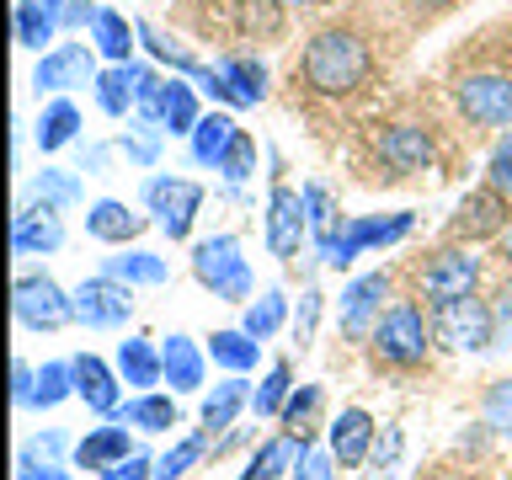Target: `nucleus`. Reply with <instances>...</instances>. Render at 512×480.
<instances>
[{
    "label": "nucleus",
    "mask_w": 512,
    "mask_h": 480,
    "mask_svg": "<svg viewBox=\"0 0 512 480\" xmlns=\"http://www.w3.org/2000/svg\"><path fill=\"white\" fill-rule=\"evenodd\" d=\"M235 134H240V123L230 118V112H203L198 128H192V139H187V150H192L198 166H214L219 171V160H224V150H230Z\"/></svg>",
    "instance_id": "nucleus-34"
},
{
    "label": "nucleus",
    "mask_w": 512,
    "mask_h": 480,
    "mask_svg": "<svg viewBox=\"0 0 512 480\" xmlns=\"http://www.w3.org/2000/svg\"><path fill=\"white\" fill-rule=\"evenodd\" d=\"M32 384H38V368H32L27 358H16V363H11V400H16L22 411H27V400H32Z\"/></svg>",
    "instance_id": "nucleus-53"
},
{
    "label": "nucleus",
    "mask_w": 512,
    "mask_h": 480,
    "mask_svg": "<svg viewBox=\"0 0 512 480\" xmlns=\"http://www.w3.org/2000/svg\"><path fill=\"white\" fill-rule=\"evenodd\" d=\"M128 454H134V438H128V422H102V427H86V438L75 443V470H112V464H123Z\"/></svg>",
    "instance_id": "nucleus-24"
},
{
    "label": "nucleus",
    "mask_w": 512,
    "mask_h": 480,
    "mask_svg": "<svg viewBox=\"0 0 512 480\" xmlns=\"http://www.w3.org/2000/svg\"><path fill=\"white\" fill-rule=\"evenodd\" d=\"M96 107L107 112V118H128V112L139 107V59L128 64H107L102 75H96Z\"/></svg>",
    "instance_id": "nucleus-29"
},
{
    "label": "nucleus",
    "mask_w": 512,
    "mask_h": 480,
    "mask_svg": "<svg viewBox=\"0 0 512 480\" xmlns=\"http://www.w3.org/2000/svg\"><path fill=\"white\" fill-rule=\"evenodd\" d=\"M102 272L118 278L128 288H160L171 283V262L160 251H144V246H118V256H102Z\"/></svg>",
    "instance_id": "nucleus-27"
},
{
    "label": "nucleus",
    "mask_w": 512,
    "mask_h": 480,
    "mask_svg": "<svg viewBox=\"0 0 512 480\" xmlns=\"http://www.w3.org/2000/svg\"><path fill=\"white\" fill-rule=\"evenodd\" d=\"M251 384H246V374H224L214 390H203V406H198V422H203V432L208 438H219V432H230L240 416L251 411Z\"/></svg>",
    "instance_id": "nucleus-21"
},
{
    "label": "nucleus",
    "mask_w": 512,
    "mask_h": 480,
    "mask_svg": "<svg viewBox=\"0 0 512 480\" xmlns=\"http://www.w3.org/2000/svg\"><path fill=\"white\" fill-rule=\"evenodd\" d=\"M320 400H326V390H320V384H294V395H288V406H283L278 422H283L288 432H304V427L315 422Z\"/></svg>",
    "instance_id": "nucleus-46"
},
{
    "label": "nucleus",
    "mask_w": 512,
    "mask_h": 480,
    "mask_svg": "<svg viewBox=\"0 0 512 480\" xmlns=\"http://www.w3.org/2000/svg\"><path fill=\"white\" fill-rule=\"evenodd\" d=\"M107 166H112V144H86L80 171H86V176H107Z\"/></svg>",
    "instance_id": "nucleus-55"
},
{
    "label": "nucleus",
    "mask_w": 512,
    "mask_h": 480,
    "mask_svg": "<svg viewBox=\"0 0 512 480\" xmlns=\"http://www.w3.org/2000/svg\"><path fill=\"white\" fill-rule=\"evenodd\" d=\"M96 43H54L48 54L38 59V70H32V91L38 96H64L75 86H96V75H102V64H96Z\"/></svg>",
    "instance_id": "nucleus-7"
},
{
    "label": "nucleus",
    "mask_w": 512,
    "mask_h": 480,
    "mask_svg": "<svg viewBox=\"0 0 512 480\" xmlns=\"http://www.w3.org/2000/svg\"><path fill=\"white\" fill-rule=\"evenodd\" d=\"M64 459H75L70 432L43 427L38 438H27L22 448H16V480H64V475H70V470H64Z\"/></svg>",
    "instance_id": "nucleus-19"
},
{
    "label": "nucleus",
    "mask_w": 512,
    "mask_h": 480,
    "mask_svg": "<svg viewBox=\"0 0 512 480\" xmlns=\"http://www.w3.org/2000/svg\"><path fill=\"white\" fill-rule=\"evenodd\" d=\"M118 422L150 432V438H160V432L182 427V411H176V395H160V390H144L134 400H123L118 406Z\"/></svg>",
    "instance_id": "nucleus-31"
},
{
    "label": "nucleus",
    "mask_w": 512,
    "mask_h": 480,
    "mask_svg": "<svg viewBox=\"0 0 512 480\" xmlns=\"http://www.w3.org/2000/svg\"><path fill=\"white\" fill-rule=\"evenodd\" d=\"M443 6H454V0H416V11H443Z\"/></svg>",
    "instance_id": "nucleus-57"
},
{
    "label": "nucleus",
    "mask_w": 512,
    "mask_h": 480,
    "mask_svg": "<svg viewBox=\"0 0 512 480\" xmlns=\"http://www.w3.org/2000/svg\"><path fill=\"white\" fill-rule=\"evenodd\" d=\"M64 480H75V475H64Z\"/></svg>",
    "instance_id": "nucleus-59"
},
{
    "label": "nucleus",
    "mask_w": 512,
    "mask_h": 480,
    "mask_svg": "<svg viewBox=\"0 0 512 480\" xmlns=\"http://www.w3.org/2000/svg\"><path fill=\"white\" fill-rule=\"evenodd\" d=\"M315 448L310 432H272V438L256 443V454L240 464V475L235 480H283V475H294L299 470V459Z\"/></svg>",
    "instance_id": "nucleus-17"
},
{
    "label": "nucleus",
    "mask_w": 512,
    "mask_h": 480,
    "mask_svg": "<svg viewBox=\"0 0 512 480\" xmlns=\"http://www.w3.org/2000/svg\"><path fill=\"white\" fill-rule=\"evenodd\" d=\"M91 43H96V54H102L107 64H128L134 59V43H139V22H128L123 11L102 6L96 22H91Z\"/></svg>",
    "instance_id": "nucleus-33"
},
{
    "label": "nucleus",
    "mask_w": 512,
    "mask_h": 480,
    "mask_svg": "<svg viewBox=\"0 0 512 480\" xmlns=\"http://www.w3.org/2000/svg\"><path fill=\"white\" fill-rule=\"evenodd\" d=\"M219 176H224L230 187H246L251 176H256V139L246 134V128L230 139V150H224V160H219Z\"/></svg>",
    "instance_id": "nucleus-45"
},
{
    "label": "nucleus",
    "mask_w": 512,
    "mask_h": 480,
    "mask_svg": "<svg viewBox=\"0 0 512 480\" xmlns=\"http://www.w3.org/2000/svg\"><path fill=\"white\" fill-rule=\"evenodd\" d=\"M288 395H294V363H272L267 379L256 384V395H251L256 422H278L283 406H288Z\"/></svg>",
    "instance_id": "nucleus-41"
},
{
    "label": "nucleus",
    "mask_w": 512,
    "mask_h": 480,
    "mask_svg": "<svg viewBox=\"0 0 512 480\" xmlns=\"http://www.w3.org/2000/svg\"><path fill=\"white\" fill-rule=\"evenodd\" d=\"M144 230H150V214H134L123 198H96L86 208V235L102 246H134Z\"/></svg>",
    "instance_id": "nucleus-22"
},
{
    "label": "nucleus",
    "mask_w": 512,
    "mask_h": 480,
    "mask_svg": "<svg viewBox=\"0 0 512 480\" xmlns=\"http://www.w3.org/2000/svg\"><path fill=\"white\" fill-rule=\"evenodd\" d=\"M475 283H480V256L464 251V246L438 251L422 267V299L432 304V310H438V304H454V299H470Z\"/></svg>",
    "instance_id": "nucleus-11"
},
{
    "label": "nucleus",
    "mask_w": 512,
    "mask_h": 480,
    "mask_svg": "<svg viewBox=\"0 0 512 480\" xmlns=\"http://www.w3.org/2000/svg\"><path fill=\"white\" fill-rule=\"evenodd\" d=\"M102 480H155V459L144 454V448H134L123 464H112V470H102Z\"/></svg>",
    "instance_id": "nucleus-52"
},
{
    "label": "nucleus",
    "mask_w": 512,
    "mask_h": 480,
    "mask_svg": "<svg viewBox=\"0 0 512 480\" xmlns=\"http://www.w3.org/2000/svg\"><path fill=\"white\" fill-rule=\"evenodd\" d=\"M379 160L395 176L427 171L432 166V134H427L422 123H390V128H379Z\"/></svg>",
    "instance_id": "nucleus-20"
},
{
    "label": "nucleus",
    "mask_w": 512,
    "mask_h": 480,
    "mask_svg": "<svg viewBox=\"0 0 512 480\" xmlns=\"http://www.w3.org/2000/svg\"><path fill=\"white\" fill-rule=\"evenodd\" d=\"M395 459H400V427H384L374 443V470L379 480H395Z\"/></svg>",
    "instance_id": "nucleus-51"
},
{
    "label": "nucleus",
    "mask_w": 512,
    "mask_h": 480,
    "mask_svg": "<svg viewBox=\"0 0 512 480\" xmlns=\"http://www.w3.org/2000/svg\"><path fill=\"white\" fill-rule=\"evenodd\" d=\"M374 443H379V427H374V416H368L363 406H347V411L326 427V448L336 454V464H342V470H358V464L374 459Z\"/></svg>",
    "instance_id": "nucleus-18"
},
{
    "label": "nucleus",
    "mask_w": 512,
    "mask_h": 480,
    "mask_svg": "<svg viewBox=\"0 0 512 480\" xmlns=\"http://www.w3.org/2000/svg\"><path fill=\"white\" fill-rule=\"evenodd\" d=\"M454 102L475 128H512V75H496V70L464 75L454 86Z\"/></svg>",
    "instance_id": "nucleus-10"
},
{
    "label": "nucleus",
    "mask_w": 512,
    "mask_h": 480,
    "mask_svg": "<svg viewBox=\"0 0 512 480\" xmlns=\"http://www.w3.org/2000/svg\"><path fill=\"white\" fill-rule=\"evenodd\" d=\"M432 336L454 352H491L496 347V310L486 299H454L432 310Z\"/></svg>",
    "instance_id": "nucleus-6"
},
{
    "label": "nucleus",
    "mask_w": 512,
    "mask_h": 480,
    "mask_svg": "<svg viewBox=\"0 0 512 480\" xmlns=\"http://www.w3.org/2000/svg\"><path fill=\"white\" fill-rule=\"evenodd\" d=\"M432 347V320L422 315V304L400 299L379 315L374 336H368V352H374L379 368H422Z\"/></svg>",
    "instance_id": "nucleus-3"
},
{
    "label": "nucleus",
    "mask_w": 512,
    "mask_h": 480,
    "mask_svg": "<svg viewBox=\"0 0 512 480\" xmlns=\"http://www.w3.org/2000/svg\"><path fill=\"white\" fill-rule=\"evenodd\" d=\"M384 299H390V272H363V278H352L342 288V336L347 342H368L384 315Z\"/></svg>",
    "instance_id": "nucleus-13"
},
{
    "label": "nucleus",
    "mask_w": 512,
    "mask_h": 480,
    "mask_svg": "<svg viewBox=\"0 0 512 480\" xmlns=\"http://www.w3.org/2000/svg\"><path fill=\"white\" fill-rule=\"evenodd\" d=\"M166 128L150 123V118H128V128L118 134V150L128 155V166H139V171H155L160 166V150H166Z\"/></svg>",
    "instance_id": "nucleus-36"
},
{
    "label": "nucleus",
    "mask_w": 512,
    "mask_h": 480,
    "mask_svg": "<svg viewBox=\"0 0 512 480\" xmlns=\"http://www.w3.org/2000/svg\"><path fill=\"white\" fill-rule=\"evenodd\" d=\"M32 139H38L43 155H59L64 144L80 139V107L70 96H48V107L38 112V123H32Z\"/></svg>",
    "instance_id": "nucleus-30"
},
{
    "label": "nucleus",
    "mask_w": 512,
    "mask_h": 480,
    "mask_svg": "<svg viewBox=\"0 0 512 480\" xmlns=\"http://www.w3.org/2000/svg\"><path fill=\"white\" fill-rule=\"evenodd\" d=\"M496 240H502V256H507V262H512V219H507V230L496 235Z\"/></svg>",
    "instance_id": "nucleus-56"
},
{
    "label": "nucleus",
    "mask_w": 512,
    "mask_h": 480,
    "mask_svg": "<svg viewBox=\"0 0 512 480\" xmlns=\"http://www.w3.org/2000/svg\"><path fill=\"white\" fill-rule=\"evenodd\" d=\"M32 198L48 203V208H75L80 198H86V187H80V171H64V166H43L38 176H32Z\"/></svg>",
    "instance_id": "nucleus-42"
},
{
    "label": "nucleus",
    "mask_w": 512,
    "mask_h": 480,
    "mask_svg": "<svg viewBox=\"0 0 512 480\" xmlns=\"http://www.w3.org/2000/svg\"><path fill=\"white\" fill-rule=\"evenodd\" d=\"M320 310H326V294H320V288H304V294H299V310H294V347H299V352L315 347Z\"/></svg>",
    "instance_id": "nucleus-47"
},
{
    "label": "nucleus",
    "mask_w": 512,
    "mask_h": 480,
    "mask_svg": "<svg viewBox=\"0 0 512 480\" xmlns=\"http://www.w3.org/2000/svg\"><path fill=\"white\" fill-rule=\"evenodd\" d=\"M160 358H166V384H171V395H203L208 390V347L203 342H192L187 331H171V336H160Z\"/></svg>",
    "instance_id": "nucleus-16"
},
{
    "label": "nucleus",
    "mask_w": 512,
    "mask_h": 480,
    "mask_svg": "<svg viewBox=\"0 0 512 480\" xmlns=\"http://www.w3.org/2000/svg\"><path fill=\"white\" fill-rule=\"evenodd\" d=\"M139 43H144V54L150 59H160V64H171V75H187V80H198L208 64H198V54H192L187 43H176V38H166L160 27H150V22H139Z\"/></svg>",
    "instance_id": "nucleus-38"
},
{
    "label": "nucleus",
    "mask_w": 512,
    "mask_h": 480,
    "mask_svg": "<svg viewBox=\"0 0 512 480\" xmlns=\"http://www.w3.org/2000/svg\"><path fill=\"white\" fill-rule=\"evenodd\" d=\"M374 70V54L352 27H326L304 43L299 54V75L315 96H352Z\"/></svg>",
    "instance_id": "nucleus-1"
},
{
    "label": "nucleus",
    "mask_w": 512,
    "mask_h": 480,
    "mask_svg": "<svg viewBox=\"0 0 512 480\" xmlns=\"http://www.w3.org/2000/svg\"><path fill=\"white\" fill-rule=\"evenodd\" d=\"M11 310H16V326L22 331H64L75 320V294L70 288H59L48 272H22L11 288Z\"/></svg>",
    "instance_id": "nucleus-5"
},
{
    "label": "nucleus",
    "mask_w": 512,
    "mask_h": 480,
    "mask_svg": "<svg viewBox=\"0 0 512 480\" xmlns=\"http://www.w3.org/2000/svg\"><path fill=\"white\" fill-rule=\"evenodd\" d=\"M118 374L134 395H144V390H155V384H166V358H160L155 342L128 336V342H118Z\"/></svg>",
    "instance_id": "nucleus-28"
},
{
    "label": "nucleus",
    "mask_w": 512,
    "mask_h": 480,
    "mask_svg": "<svg viewBox=\"0 0 512 480\" xmlns=\"http://www.w3.org/2000/svg\"><path fill=\"white\" fill-rule=\"evenodd\" d=\"M486 182L512 198V128H507L502 139H496V150H491V160H486Z\"/></svg>",
    "instance_id": "nucleus-48"
},
{
    "label": "nucleus",
    "mask_w": 512,
    "mask_h": 480,
    "mask_svg": "<svg viewBox=\"0 0 512 480\" xmlns=\"http://www.w3.org/2000/svg\"><path fill=\"white\" fill-rule=\"evenodd\" d=\"M198 91L208 96V102H219L224 112H230V107H246V96H240V91L230 86V80L219 75V64H214V70H203V75H198Z\"/></svg>",
    "instance_id": "nucleus-49"
},
{
    "label": "nucleus",
    "mask_w": 512,
    "mask_h": 480,
    "mask_svg": "<svg viewBox=\"0 0 512 480\" xmlns=\"http://www.w3.org/2000/svg\"><path fill=\"white\" fill-rule=\"evenodd\" d=\"M278 6H326V0H278Z\"/></svg>",
    "instance_id": "nucleus-58"
},
{
    "label": "nucleus",
    "mask_w": 512,
    "mask_h": 480,
    "mask_svg": "<svg viewBox=\"0 0 512 480\" xmlns=\"http://www.w3.org/2000/svg\"><path fill=\"white\" fill-rule=\"evenodd\" d=\"M208 443H214V438H208L203 427L187 432V438H176L166 454L155 459V480H182V475H192V470H198V464L208 459Z\"/></svg>",
    "instance_id": "nucleus-40"
},
{
    "label": "nucleus",
    "mask_w": 512,
    "mask_h": 480,
    "mask_svg": "<svg viewBox=\"0 0 512 480\" xmlns=\"http://www.w3.org/2000/svg\"><path fill=\"white\" fill-rule=\"evenodd\" d=\"M96 0H64V32H91V22H96Z\"/></svg>",
    "instance_id": "nucleus-54"
},
{
    "label": "nucleus",
    "mask_w": 512,
    "mask_h": 480,
    "mask_svg": "<svg viewBox=\"0 0 512 480\" xmlns=\"http://www.w3.org/2000/svg\"><path fill=\"white\" fill-rule=\"evenodd\" d=\"M299 192H304V214H310V240H315V246H326V240L347 224V214L336 208V192L326 182H304Z\"/></svg>",
    "instance_id": "nucleus-39"
},
{
    "label": "nucleus",
    "mask_w": 512,
    "mask_h": 480,
    "mask_svg": "<svg viewBox=\"0 0 512 480\" xmlns=\"http://www.w3.org/2000/svg\"><path fill=\"white\" fill-rule=\"evenodd\" d=\"M203 118V107H198V80H187V75H166V91H160V107H155V118L171 139H192V128H198Z\"/></svg>",
    "instance_id": "nucleus-25"
},
{
    "label": "nucleus",
    "mask_w": 512,
    "mask_h": 480,
    "mask_svg": "<svg viewBox=\"0 0 512 480\" xmlns=\"http://www.w3.org/2000/svg\"><path fill=\"white\" fill-rule=\"evenodd\" d=\"M75 400H86V411H96L102 422H112L123 406V374L118 363L96 358V352H75Z\"/></svg>",
    "instance_id": "nucleus-14"
},
{
    "label": "nucleus",
    "mask_w": 512,
    "mask_h": 480,
    "mask_svg": "<svg viewBox=\"0 0 512 480\" xmlns=\"http://www.w3.org/2000/svg\"><path fill=\"white\" fill-rule=\"evenodd\" d=\"M75 320L86 331H118L134 320V288L107 278V272H96V278L75 283Z\"/></svg>",
    "instance_id": "nucleus-9"
},
{
    "label": "nucleus",
    "mask_w": 512,
    "mask_h": 480,
    "mask_svg": "<svg viewBox=\"0 0 512 480\" xmlns=\"http://www.w3.org/2000/svg\"><path fill=\"white\" fill-rule=\"evenodd\" d=\"M267 251L278 262H294L310 240V214H304V192L288 187L283 176H272V192H267Z\"/></svg>",
    "instance_id": "nucleus-8"
},
{
    "label": "nucleus",
    "mask_w": 512,
    "mask_h": 480,
    "mask_svg": "<svg viewBox=\"0 0 512 480\" xmlns=\"http://www.w3.org/2000/svg\"><path fill=\"white\" fill-rule=\"evenodd\" d=\"M139 203L155 214V230L166 235V240H187L192 224H198V208H203V187L192 182V176L155 171V176H144Z\"/></svg>",
    "instance_id": "nucleus-4"
},
{
    "label": "nucleus",
    "mask_w": 512,
    "mask_h": 480,
    "mask_svg": "<svg viewBox=\"0 0 512 480\" xmlns=\"http://www.w3.org/2000/svg\"><path fill=\"white\" fill-rule=\"evenodd\" d=\"M64 246V219L48 203H22L11 219V256H54Z\"/></svg>",
    "instance_id": "nucleus-15"
},
{
    "label": "nucleus",
    "mask_w": 512,
    "mask_h": 480,
    "mask_svg": "<svg viewBox=\"0 0 512 480\" xmlns=\"http://www.w3.org/2000/svg\"><path fill=\"white\" fill-rule=\"evenodd\" d=\"M11 27H16V48L48 54V43L64 32V0H16Z\"/></svg>",
    "instance_id": "nucleus-23"
},
{
    "label": "nucleus",
    "mask_w": 512,
    "mask_h": 480,
    "mask_svg": "<svg viewBox=\"0 0 512 480\" xmlns=\"http://www.w3.org/2000/svg\"><path fill=\"white\" fill-rule=\"evenodd\" d=\"M219 75L230 80L240 96H246V107H256L267 96V64L256 59V54H224L219 59Z\"/></svg>",
    "instance_id": "nucleus-43"
},
{
    "label": "nucleus",
    "mask_w": 512,
    "mask_h": 480,
    "mask_svg": "<svg viewBox=\"0 0 512 480\" xmlns=\"http://www.w3.org/2000/svg\"><path fill=\"white\" fill-rule=\"evenodd\" d=\"M208 358H214V368H224V374H251L256 363H262V342L246 331V326H224L208 336Z\"/></svg>",
    "instance_id": "nucleus-32"
},
{
    "label": "nucleus",
    "mask_w": 512,
    "mask_h": 480,
    "mask_svg": "<svg viewBox=\"0 0 512 480\" xmlns=\"http://www.w3.org/2000/svg\"><path fill=\"white\" fill-rule=\"evenodd\" d=\"M416 230V214L400 208V214H347V240L358 246L363 256L368 251H384V246H400Z\"/></svg>",
    "instance_id": "nucleus-26"
},
{
    "label": "nucleus",
    "mask_w": 512,
    "mask_h": 480,
    "mask_svg": "<svg viewBox=\"0 0 512 480\" xmlns=\"http://www.w3.org/2000/svg\"><path fill=\"white\" fill-rule=\"evenodd\" d=\"M480 422H486L496 438H512V379L486 384V395H480Z\"/></svg>",
    "instance_id": "nucleus-44"
},
{
    "label": "nucleus",
    "mask_w": 512,
    "mask_h": 480,
    "mask_svg": "<svg viewBox=\"0 0 512 480\" xmlns=\"http://www.w3.org/2000/svg\"><path fill=\"white\" fill-rule=\"evenodd\" d=\"M240 326H246L256 342H272L283 326H294V320H288V294L283 288H262L251 304H240Z\"/></svg>",
    "instance_id": "nucleus-35"
},
{
    "label": "nucleus",
    "mask_w": 512,
    "mask_h": 480,
    "mask_svg": "<svg viewBox=\"0 0 512 480\" xmlns=\"http://www.w3.org/2000/svg\"><path fill=\"white\" fill-rule=\"evenodd\" d=\"M336 470H342V464H336V454L331 448H310V454L299 459V470H294V480H336Z\"/></svg>",
    "instance_id": "nucleus-50"
},
{
    "label": "nucleus",
    "mask_w": 512,
    "mask_h": 480,
    "mask_svg": "<svg viewBox=\"0 0 512 480\" xmlns=\"http://www.w3.org/2000/svg\"><path fill=\"white\" fill-rule=\"evenodd\" d=\"M64 400H75V363L70 358H48L38 368V384H32L27 411H59Z\"/></svg>",
    "instance_id": "nucleus-37"
},
{
    "label": "nucleus",
    "mask_w": 512,
    "mask_h": 480,
    "mask_svg": "<svg viewBox=\"0 0 512 480\" xmlns=\"http://www.w3.org/2000/svg\"><path fill=\"white\" fill-rule=\"evenodd\" d=\"M192 278H198L219 304H251L256 299L251 262L240 256L235 235H203L198 246H192Z\"/></svg>",
    "instance_id": "nucleus-2"
},
{
    "label": "nucleus",
    "mask_w": 512,
    "mask_h": 480,
    "mask_svg": "<svg viewBox=\"0 0 512 480\" xmlns=\"http://www.w3.org/2000/svg\"><path fill=\"white\" fill-rule=\"evenodd\" d=\"M507 219H512V198L486 182V187H475V192H464V198H459L454 219H448V230H454V240H470V246H475V240L502 235Z\"/></svg>",
    "instance_id": "nucleus-12"
}]
</instances>
